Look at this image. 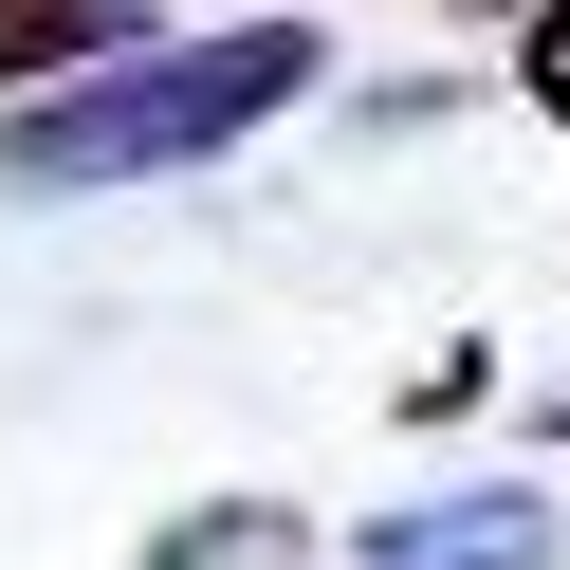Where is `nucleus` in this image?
Listing matches in <instances>:
<instances>
[{"instance_id":"f257e3e1","label":"nucleus","mask_w":570,"mask_h":570,"mask_svg":"<svg viewBox=\"0 0 570 570\" xmlns=\"http://www.w3.org/2000/svg\"><path fill=\"white\" fill-rule=\"evenodd\" d=\"M313 75H332V56H313V19L148 38V56H111V75H75V92H19V111H0V185L75 203V185H148V166H203V148H239V129H276Z\"/></svg>"},{"instance_id":"f03ea898","label":"nucleus","mask_w":570,"mask_h":570,"mask_svg":"<svg viewBox=\"0 0 570 570\" xmlns=\"http://www.w3.org/2000/svg\"><path fill=\"white\" fill-rule=\"evenodd\" d=\"M111 56H148V0H0V111L111 75Z\"/></svg>"},{"instance_id":"7ed1b4c3","label":"nucleus","mask_w":570,"mask_h":570,"mask_svg":"<svg viewBox=\"0 0 570 570\" xmlns=\"http://www.w3.org/2000/svg\"><path fill=\"white\" fill-rule=\"evenodd\" d=\"M533 552H552V515H533L515 479H497V497H423V515L368 533V570H533Z\"/></svg>"},{"instance_id":"20e7f679","label":"nucleus","mask_w":570,"mask_h":570,"mask_svg":"<svg viewBox=\"0 0 570 570\" xmlns=\"http://www.w3.org/2000/svg\"><path fill=\"white\" fill-rule=\"evenodd\" d=\"M148 570H295V515H276V497H239V515H185Z\"/></svg>"},{"instance_id":"39448f33","label":"nucleus","mask_w":570,"mask_h":570,"mask_svg":"<svg viewBox=\"0 0 570 570\" xmlns=\"http://www.w3.org/2000/svg\"><path fill=\"white\" fill-rule=\"evenodd\" d=\"M533 92H552V111H570V0H552V19H533Z\"/></svg>"},{"instance_id":"423d86ee","label":"nucleus","mask_w":570,"mask_h":570,"mask_svg":"<svg viewBox=\"0 0 570 570\" xmlns=\"http://www.w3.org/2000/svg\"><path fill=\"white\" fill-rule=\"evenodd\" d=\"M552 423H570V405H552Z\"/></svg>"}]
</instances>
